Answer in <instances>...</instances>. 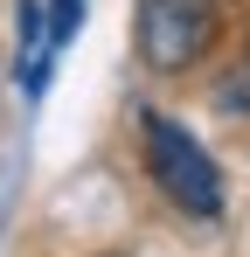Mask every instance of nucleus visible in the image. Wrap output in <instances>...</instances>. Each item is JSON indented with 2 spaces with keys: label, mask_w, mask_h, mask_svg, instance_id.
Listing matches in <instances>:
<instances>
[{
  "label": "nucleus",
  "mask_w": 250,
  "mask_h": 257,
  "mask_svg": "<svg viewBox=\"0 0 250 257\" xmlns=\"http://www.w3.org/2000/svg\"><path fill=\"white\" fill-rule=\"evenodd\" d=\"M139 153H146V174L181 215H222V167L195 132L167 111H139Z\"/></svg>",
  "instance_id": "f257e3e1"
},
{
  "label": "nucleus",
  "mask_w": 250,
  "mask_h": 257,
  "mask_svg": "<svg viewBox=\"0 0 250 257\" xmlns=\"http://www.w3.org/2000/svg\"><path fill=\"white\" fill-rule=\"evenodd\" d=\"M222 42V0H139L132 49L153 77H188Z\"/></svg>",
  "instance_id": "f03ea898"
},
{
  "label": "nucleus",
  "mask_w": 250,
  "mask_h": 257,
  "mask_svg": "<svg viewBox=\"0 0 250 257\" xmlns=\"http://www.w3.org/2000/svg\"><path fill=\"white\" fill-rule=\"evenodd\" d=\"M215 111H222V118H250V49L222 70V84H215Z\"/></svg>",
  "instance_id": "7ed1b4c3"
},
{
  "label": "nucleus",
  "mask_w": 250,
  "mask_h": 257,
  "mask_svg": "<svg viewBox=\"0 0 250 257\" xmlns=\"http://www.w3.org/2000/svg\"><path fill=\"white\" fill-rule=\"evenodd\" d=\"M77 28H83V0H49V42L70 49V42H77Z\"/></svg>",
  "instance_id": "20e7f679"
},
{
  "label": "nucleus",
  "mask_w": 250,
  "mask_h": 257,
  "mask_svg": "<svg viewBox=\"0 0 250 257\" xmlns=\"http://www.w3.org/2000/svg\"><path fill=\"white\" fill-rule=\"evenodd\" d=\"M104 257H125V250H104Z\"/></svg>",
  "instance_id": "39448f33"
}]
</instances>
